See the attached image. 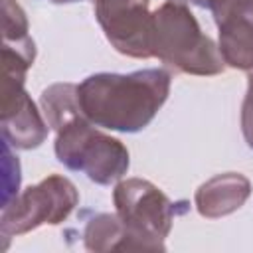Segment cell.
Wrapping results in <instances>:
<instances>
[{"instance_id": "cell-1", "label": "cell", "mask_w": 253, "mask_h": 253, "mask_svg": "<svg viewBox=\"0 0 253 253\" xmlns=\"http://www.w3.org/2000/svg\"><path fill=\"white\" fill-rule=\"evenodd\" d=\"M166 69L95 73L77 85L79 105L89 123L119 132H138L150 125L170 93Z\"/></svg>"}, {"instance_id": "cell-2", "label": "cell", "mask_w": 253, "mask_h": 253, "mask_svg": "<svg viewBox=\"0 0 253 253\" xmlns=\"http://www.w3.org/2000/svg\"><path fill=\"white\" fill-rule=\"evenodd\" d=\"M150 53L178 73L206 77L225 69L219 45L202 32L192 10L178 0H166L152 12Z\"/></svg>"}, {"instance_id": "cell-3", "label": "cell", "mask_w": 253, "mask_h": 253, "mask_svg": "<svg viewBox=\"0 0 253 253\" xmlns=\"http://www.w3.org/2000/svg\"><path fill=\"white\" fill-rule=\"evenodd\" d=\"M53 150L57 160L73 172H83L91 182L109 186L121 180L130 164L126 146L95 128L85 115L75 117L55 130Z\"/></svg>"}, {"instance_id": "cell-4", "label": "cell", "mask_w": 253, "mask_h": 253, "mask_svg": "<svg viewBox=\"0 0 253 253\" xmlns=\"http://www.w3.org/2000/svg\"><path fill=\"white\" fill-rule=\"evenodd\" d=\"M117 215L142 243L144 251H164V239L172 229L176 206L152 182L142 178L121 180L113 190Z\"/></svg>"}, {"instance_id": "cell-5", "label": "cell", "mask_w": 253, "mask_h": 253, "mask_svg": "<svg viewBox=\"0 0 253 253\" xmlns=\"http://www.w3.org/2000/svg\"><path fill=\"white\" fill-rule=\"evenodd\" d=\"M77 204L79 192L75 184L61 174H51L2 206V237L22 235L42 225H59Z\"/></svg>"}, {"instance_id": "cell-6", "label": "cell", "mask_w": 253, "mask_h": 253, "mask_svg": "<svg viewBox=\"0 0 253 253\" xmlns=\"http://www.w3.org/2000/svg\"><path fill=\"white\" fill-rule=\"evenodd\" d=\"M150 0H93L95 18L109 43L126 57L148 59L152 12Z\"/></svg>"}, {"instance_id": "cell-7", "label": "cell", "mask_w": 253, "mask_h": 253, "mask_svg": "<svg viewBox=\"0 0 253 253\" xmlns=\"http://www.w3.org/2000/svg\"><path fill=\"white\" fill-rule=\"evenodd\" d=\"M219 32V53L225 65L253 69V0H217L211 10Z\"/></svg>"}, {"instance_id": "cell-8", "label": "cell", "mask_w": 253, "mask_h": 253, "mask_svg": "<svg viewBox=\"0 0 253 253\" xmlns=\"http://www.w3.org/2000/svg\"><path fill=\"white\" fill-rule=\"evenodd\" d=\"M2 138L18 150L38 148L49 132L47 121L42 119L36 103L24 85L2 87Z\"/></svg>"}, {"instance_id": "cell-9", "label": "cell", "mask_w": 253, "mask_h": 253, "mask_svg": "<svg viewBox=\"0 0 253 253\" xmlns=\"http://www.w3.org/2000/svg\"><path fill=\"white\" fill-rule=\"evenodd\" d=\"M251 196V182L239 172H225L204 182L196 194L194 204L202 217L217 219L237 211Z\"/></svg>"}, {"instance_id": "cell-10", "label": "cell", "mask_w": 253, "mask_h": 253, "mask_svg": "<svg viewBox=\"0 0 253 253\" xmlns=\"http://www.w3.org/2000/svg\"><path fill=\"white\" fill-rule=\"evenodd\" d=\"M85 249L95 253L105 251H144L142 243L128 231L117 213H97L83 229Z\"/></svg>"}, {"instance_id": "cell-11", "label": "cell", "mask_w": 253, "mask_h": 253, "mask_svg": "<svg viewBox=\"0 0 253 253\" xmlns=\"http://www.w3.org/2000/svg\"><path fill=\"white\" fill-rule=\"evenodd\" d=\"M42 111L45 115L47 125L53 130H59L65 123L73 121L75 117L83 115L79 105L77 85L73 83H53L42 91L40 97Z\"/></svg>"}, {"instance_id": "cell-12", "label": "cell", "mask_w": 253, "mask_h": 253, "mask_svg": "<svg viewBox=\"0 0 253 253\" xmlns=\"http://www.w3.org/2000/svg\"><path fill=\"white\" fill-rule=\"evenodd\" d=\"M28 36V18L16 0H2V40H22Z\"/></svg>"}, {"instance_id": "cell-13", "label": "cell", "mask_w": 253, "mask_h": 253, "mask_svg": "<svg viewBox=\"0 0 253 253\" xmlns=\"http://www.w3.org/2000/svg\"><path fill=\"white\" fill-rule=\"evenodd\" d=\"M20 188V162L10 152V144L4 142V190H2V206L12 202L18 196Z\"/></svg>"}, {"instance_id": "cell-14", "label": "cell", "mask_w": 253, "mask_h": 253, "mask_svg": "<svg viewBox=\"0 0 253 253\" xmlns=\"http://www.w3.org/2000/svg\"><path fill=\"white\" fill-rule=\"evenodd\" d=\"M241 132L247 146L253 150V69L247 77V93L241 105Z\"/></svg>"}, {"instance_id": "cell-15", "label": "cell", "mask_w": 253, "mask_h": 253, "mask_svg": "<svg viewBox=\"0 0 253 253\" xmlns=\"http://www.w3.org/2000/svg\"><path fill=\"white\" fill-rule=\"evenodd\" d=\"M178 2H192V4H196V6H200V8L211 10V6H213L217 0H178Z\"/></svg>"}, {"instance_id": "cell-16", "label": "cell", "mask_w": 253, "mask_h": 253, "mask_svg": "<svg viewBox=\"0 0 253 253\" xmlns=\"http://www.w3.org/2000/svg\"><path fill=\"white\" fill-rule=\"evenodd\" d=\"M53 4H71V2H79V0H49Z\"/></svg>"}]
</instances>
